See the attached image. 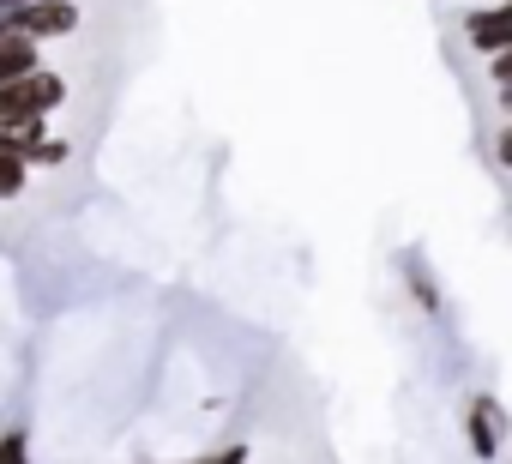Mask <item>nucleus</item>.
Segmentation results:
<instances>
[{
	"instance_id": "1",
	"label": "nucleus",
	"mask_w": 512,
	"mask_h": 464,
	"mask_svg": "<svg viewBox=\"0 0 512 464\" xmlns=\"http://www.w3.org/2000/svg\"><path fill=\"white\" fill-rule=\"evenodd\" d=\"M79 31V7L73 0H19L0 13V37L19 43H49V37H73Z\"/></svg>"
},
{
	"instance_id": "2",
	"label": "nucleus",
	"mask_w": 512,
	"mask_h": 464,
	"mask_svg": "<svg viewBox=\"0 0 512 464\" xmlns=\"http://www.w3.org/2000/svg\"><path fill=\"white\" fill-rule=\"evenodd\" d=\"M61 103H67V79L49 73V67L25 73L13 85H0V121H49Z\"/></svg>"
},
{
	"instance_id": "3",
	"label": "nucleus",
	"mask_w": 512,
	"mask_h": 464,
	"mask_svg": "<svg viewBox=\"0 0 512 464\" xmlns=\"http://www.w3.org/2000/svg\"><path fill=\"white\" fill-rule=\"evenodd\" d=\"M464 440H470V452H476L482 464H494V458H500V440H506V404L488 398V392H476V398L464 404Z\"/></svg>"
},
{
	"instance_id": "4",
	"label": "nucleus",
	"mask_w": 512,
	"mask_h": 464,
	"mask_svg": "<svg viewBox=\"0 0 512 464\" xmlns=\"http://www.w3.org/2000/svg\"><path fill=\"white\" fill-rule=\"evenodd\" d=\"M464 31H470V49H476V55H500V49H506V7L464 13Z\"/></svg>"
},
{
	"instance_id": "5",
	"label": "nucleus",
	"mask_w": 512,
	"mask_h": 464,
	"mask_svg": "<svg viewBox=\"0 0 512 464\" xmlns=\"http://www.w3.org/2000/svg\"><path fill=\"white\" fill-rule=\"evenodd\" d=\"M37 67H43V49H37V43L0 37V85H13V79H25V73H37Z\"/></svg>"
},
{
	"instance_id": "6",
	"label": "nucleus",
	"mask_w": 512,
	"mask_h": 464,
	"mask_svg": "<svg viewBox=\"0 0 512 464\" xmlns=\"http://www.w3.org/2000/svg\"><path fill=\"white\" fill-rule=\"evenodd\" d=\"M25 187H31V163H19V157L0 151V199H19Z\"/></svg>"
},
{
	"instance_id": "7",
	"label": "nucleus",
	"mask_w": 512,
	"mask_h": 464,
	"mask_svg": "<svg viewBox=\"0 0 512 464\" xmlns=\"http://www.w3.org/2000/svg\"><path fill=\"white\" fill-rule=\"evenodd\" d=\"M404 272H410V296H416V302H422V308H428V314H434V308H440V290H434V284H428V272H422V266H416V260H404Z\"/></svg>"
},
{
	"instance_id": "8",
	"label": "nucleus",
	"mask_w": 512,
	"mask_h": 464,
	"mask_svg": "<svg viewBox=\"0 0 512 464\" xmlns=\"http://www.w3.org/2000/svg\"><path fill=\"white\" fill-rule=\"evenodd\" d=\"M488 79H494V91H506V79H512V61H506V49H500V55H488Z\"/></svg>"
},
{
	"instance_id": "9",
	"label": "nucleus",
	"mask_w": 512,
	"mask_h": 464,
	"mask_svg": "<svg viewBox=\"0 0 512 464\" xmlns=\"http://www.w3.org/2000/svg\"><path fill=\"white\" fill-rule=\"evenodd\" d=\"M199 464H247V446H223V452H211V458H199Z\"/></svg>"
},
{
	"instance_id": "10",
	"label": "nucleus",
	"mask_w": 512,
	"mask_h": 464,
	"mask_svg": "<svg viewBox=\"0 0 512 464\" xmlns=\"http://www.w3.org/2000/svg\"><path fill=\"white\" fill-rule=\"evenodd\" d=\"M7 7H19V0H0V13H7Z\"/></svg>"
},
{
	"instance_id": "11",
	"label": "nucleus",
	"mask_w": 512,
	"mask_h": 464,
	"mask_svg": "<svg viewBox=\"0 0 512 464\" xmlns=\"http://www.w3.org/2000/svg\"><path fill=\"white\" fill-rule=\"evenodd\" d=\"M0 464H7V458H0Z\"/></svg>"
},
{
	"instance_id": "12",
	"label": "nucleus",
	"mask_w": 512,
	"mask_h": 464,
	"mask_svg": "<svg viewBox=\"0 0 512 464\" xmlns=\"http://www.w3.org/2000/svg\"><path fill=\"white\" fill-rule=\"evenodd\" d=\"M19 464H25V458H19Z\"/></svg>"
}]
</instances>
